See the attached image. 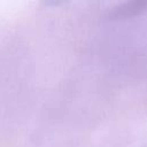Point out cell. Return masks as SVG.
<instances>
[{"label":"cell","instance_id":"cell-1","mask_svg":"<svg viewBox=\"0 0 147 147\" xmlns=\"http://www.w3.org/2000/svg\"><path fill=\"white\" fill-rule=\"evenodd\" d=\"M147 13V0H126L109 13L110 20H126Z\"/></svg>","mask_w":147,"mask_h":147},{"label":"cell","instance_id":"cell-2","mask_svg":"<svg viewBox=\"0 0 147 147\" xmlns=\"http://www.w3.org/2000/svg\"><path fill=\"white\" fill-rule=\"evenodd\" d=\"M45 6H48V7H54V6H60V5H63V3H67V2H70L72 0H40Z\"/></svg>","mask_w":147,"mask_h":147}]
</instances>
